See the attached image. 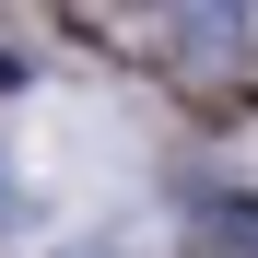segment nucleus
Listing matches in <instances>:
<instances>
[{"mask_svg": "<svg viewBox=\"0 0 258 258\" xmlns=\"http://www.w3.org/2000/svg\"><path fill=\"white\" fill-rule=\"evenodd\" d=\"M164 235H176V258H258V176H223V164L176 176Z\"/></svg>", "mask_w": 258, "mask_h": 258, "instance_id": "1", "label": "nucleus"}]
</instances>
